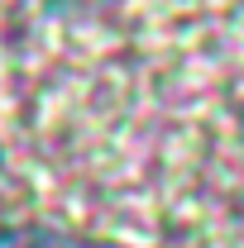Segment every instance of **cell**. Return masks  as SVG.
Segmentation results:
<instances>
[{
  "instance_id": "1",
  "label": "cell",
  "mask_w": 244,
  "mask_h": 248,
  "mask_svg": "<svg viewBox=\"0 0 244 248\" xmlns=\"http://www.w3.org/2000/svg\"><path fill=\"white\" fill-rule=\"evenodd\" d=\"M0 248H96L87 239H72V234H58V229H5L0 234Z\"/></svg>"
}]
</instances>
